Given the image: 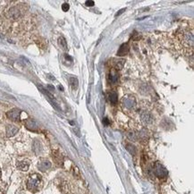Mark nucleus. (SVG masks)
<instances>
[{
	"instance_id": "nucleus-1",
	"label": "nucleus",
	"mask_w": 194,
	"mask_h": 194,
	"mask_svg": "<svg viewBox=\"0 0 194 194\" xmlns=\"http://www.w3.org/2000/svg\"><path fill=\"white\" fill-rule=\"evenodd\" d=\"M180 40L184 48L192 50L193 48V33L192 31H183L180 35Z\"/></svg>"
},
{
	"instance_id": "nucleus-2",
	"label": "nucleus",
	"mask_w": 194,
	"mask_h": 194,
	"mask_svg": "<svg viewBox=\"0 0 194 194\" xmlns=\"http://www.w3.org/2000/svg\"><path fill=\"white\" fill-rule=\"evenodd\" d=\"M41 184V176L38 174L31 175L27 181V188L31 191H37Z\"/></svg>"
},
{
	"instance_id": "nucleus-3",
	"label": "nucleus",
	"mask_w": 194,
	"mask_h": 194,
	"mask_svg": "<svg viewBox=\"0 0 194 194\" xmlns=\"http://www.w3.org/2000/svg\"><path fill=\"white\" fill-rule=\"evenodd\" d=\"M153 173L158 178H166L168 175V171L159 162L155 163L153 166Z\"/></svg>"
},
{
	"instance_id": "nucleus-4",
	"label": "nucleus",
	"mask_w": 194,
	"mask_h": 194,
	"mask_svg": "<svg viewBox=\"0 0 194 194\" xmlns=\"http://www.w3.org/2000/svg\"><path fill=\"white\" fill-rule=\"evenodd\" d=\"M21 110L18 108H13L12 110L8 111L6 114V116L10 120L14 121V122H18L20 120V115H21Z\"/></svg>"
},
{
	"instance_id": "nucleus-5",
	"label": "nucleus",
	"mask_w": 194,
	"mask_h": 194,
	"mask_svg": "<svg viewBox=\"0 0 194 194\" xmlns=\"http://www.w3.org/2000/svg\"><path fill=\"white\" fill-rule=\"evenodd\" d=\"M51 162L48 159H41L38 164V168L41 172H46L47 170L51 168Z\"/></svg>"
},
{
	"instance_id": "nucleus-6",
	"label": "nucleus",
	"mask_w": 194,
	"mask_h": 194,
	"mask_svg": "<svg viewBox=\"0 0 194 194\" xmlns=\"http://www.w3.org/2000/svg\"><path fill=\"white\" fill-rule=\"evenodd\" d=\"M21 16V11L18 9V7L16 6H13L11 8H9L8 10V17L10 19H18Z\"/></svg>"
},
{
	"instance_id": "nucleus-7",
	"label": "nucleus",
	"mask_w": 194,
	"mask_h": 194,
	"mask_svg": "<svg viewBox=\"0 0 194 194\" xmlns=\"http://www.w3.org/2000/svg\"><path fill=\"white\" fill-rule=\"evenodd\" d=\"M123 103H124V106H125L126 108H128V109H131L133 106H135V104H136L134 97H131V96L125 98L124 100H123Z\"/></svg>"
},
{
	"instance_id": "nucleus-8",
	"label": "nucleus",
	"mask_w": 194,
	"mask_h": 194,
	"mask_svg": "<svg viewBox=\"0 0 194 194\" xmlns=\"http://www.w3.org/2000/svg\"><path fill=\"white\" fill-rule=\"evenodd\" d=\"M19 131V128L17 126L13 125H8L6 126V135L7 137H13Z\"/></svg>"
},
{
	"instance_id": "nucleus-9",
	"label": "nucleus",
	"mask_w": 194,
	"mask_h": 194,
	"mask_svg": "<svg viewBox=\"0 0 194 194\" xmlns=\"http://www.w3.org/2000/svg\"><path fill=\"white\" fill-rule=\"evenodd\" d=\"M32 150H33L34 153H35L36 155H39V154L42 152L43 148H42L41 142H40L38 140H35L33 141V144H32Z\"/></svg>"
},
{
	"instance_id": "nucleus-10",
	"label": "nucleus",
	"mask_w": 194,
	"mask_h": 194,
	"mask_svg": "<svg viewBox=\"0 0 194 194\" xmlns=\"http://www.w3.org/2000/svg\"><path fill=\"white\" fill-rule=\"evenodd\" d=\"M25 126L30 131H37L38 130L37 124H36V122L33 119H27L25 121Z\"/></svg>"
},
{
	"instance_id": "nucleus-11",
	"label": "nucleus",
	"mask_w": 194,
	"mask_h": 194,
	"mask_svg": "<svg viewBox=\"0 0 194 194\" xmlns=\"http://www.w3.org/2000/svg\"><path fill=\"white\" fill-rule=\"evenodd\" d=\"M129 50H130V47H129V45H128L127 43L123 44V45H121V46H120L118 51H117V56H125V55H127V54L129 53Z\"/></svg>"
},
{
	"instance_id": "nucleus-12",
	"label": "nucleus",
	"mask_w": 194,
	"mask_h": 194,
	"mask_svg": "<svg viewBox=\"0 0 194 194\" xmlns=\"http://www.w3.org/2000/svg\"><path fill=\"white\" fill-rule=\"evenodd\" d=\"M30 166V162L28 160H23L17 163V168L21 171H27Z\"/></svg>"
},
{
	"instance_id": "nucleus-13",
	"label": "nucleus",
	"mask_w": 194,
	"mask_h": 194,
	"mask_svg": "<svg viewBox=\"0 0 194 194\" xmlns=\"http://www.w3.org/2000/svg\"><path fill=\"white\" fill-rule=\"evenodd\" d=\"M140 117H141V120L143 121L145 124H150V123H152V121H153V118H152L151 115L148 112L142 113V114L140 115Z\"/></svg>"
},
{
	"instance_id": "nucleus-14",
	"label": "nucleus",
	"mask_w": 194,
	"mask_h": 194,
	"mask_svg": "<svg viewBox=\"0 0 194 194\" xmlns=\"http://www.w3.org/2000/svg\"><path fill=\"white\" fill-rule=\"evenodd\" d=\"M118 74L115 72V71H111L110 72V74H108V80L110 82H112V83H115V82H117L118 81Z\"/></svg>"
},
{
	"instance_id": "nucleus-15",
	"label": "nucleus",
	"mask_w": 194,
	"mask_h": 194,
	"mask_svg": "<svg viewBox=\"0 0 194 194\" xmlns=\"http://www.w3.org/2000/svg\"><path fill=\"white\" fill-rule=\"evenodd\" d=\"M108 99H109V101L112 103V104H115L117 102V100H118V96H117V93L116 92H110L109 95H108Z\"/></svg>"
},
{
	"instance_id": "nucleus-16",
	"label": "nucleus",
	"mask_w": 194,
	"mask_h": 194,
	"mask_svg": "<svg viewBox=\"0 0 194 194\" xmlns=\"http://www.w3.org/2000/svg\"><path fill=\"white\" fill-rule=\"evenodd\" d=\"M58 44H59V46L62 48L63 49H67V43H66V40L64 39V38H58Z\"/></svg>"
},
{
	"instance_id": "nucleus-17",
	"label": "nucleus",
	"mask_w": 194,
	"mask_h": 194,
	"mask_svg": "<svg viewBox=\"0 0 194 194\" xmlns=\"http://www.w3.org/2000/svg\"><path fill=\"white\" fill-rule=\"evenodd\" d=\"M126 149H127V150L131 153V155H134V154L136 153V149H135V147L132 146L131 144H127V145H126Z\"/></svg>"
},
{
	"instance_id": "nucleus-18",
	"label": "nucleus",
	"mask_w": 194,
	"mask_h": 194,
	"mask_svg": "<svg viewBox=\"0 0 194 194\" xmlns=\"http://www.w3.org/2000/svg\"><path fill=\"white\" fill-rule=\"evenodd\" d=\"M70 83H71L73 89H74L78 87V80L76 78H74V77L70 78Z\"/></svg>"
},
{
	"instance_id": "nucleus-19",
	"label": "nucleus",
	"mask_w": 194,
	"mask_h": 194,
	"mask_svg": "<svg viewBox=\"0 0 194 194\" xmlns=\"http://www.w3.org/2000/svg\"><path fill=\"white\" fill-rule=\"evenodd\" d=\"M69 8H70V6L67 3H64L62 5V10L64 12H67L69 10Z\"/></svg>"
},
{
	"instance_id": "nucleus-20",
	"label": "nucleus",
	"mask_w": 194,
	"mask_h": 194,
	"mask_svg": "<svg viewBox=\"0 0 194 194\" xmlns=\"http://www.w3.org/2000/svg\"><path fill=\"white\" fill-rule=\"evenodd\" d=\"M86 6H93L94 5H95V2L94 1H91V0H88V1H86Z\"/></svg>"
},
{
	"instance_id": "nucleus-21",
	"label": "nucleus",
	"mask_w": 194,
	"mask_h": 194,
	"mask_svg": "<svg viewBox=\"0 0 194 194\" xmlns=\"http://www.w3.org/2000/svg\"><path fill=\"white\" fill-rule=\"evenodd\" d=\"M124 11H125V8L122 9V10H120V11H119V13H117L115 14V17H117L118 15H120V14H121V13H124Z\"/></svg>"
},
{
	"instance_id": "nucleus-22",
	"label": "nucleus",
	"mask_w": 194,
	"mask_h": 194,
	"mask_svg": "<svg viewBox=\"0 0 194 194\" xmlns=\"http://www.w3.org/2000/svg\"><path fill=\"white\" fill-rule=\"evenodd\" d=\"M103 123H105L106 125H107V124H108V120H107V118H105V119H104V121H103Z\"/></svg>"
},
{
	"instance_id": "nucleus-23",
	"label": "nucleus",
	"mask_w": 194,
	"mask_h": 194,
	"mask_svg": "<svg viewBox=\"0 0 194 194\" xmlns=\"http://www.w3.org/2000/svg\"><path fill=\"white\" fill-rule=\"evenodd\" d=\"M0 179H1V169H0Z\"/></svg>"
}]
</instances>
